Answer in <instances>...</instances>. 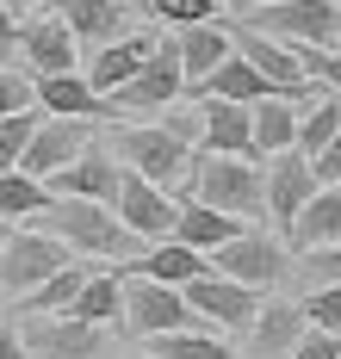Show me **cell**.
I'll use <instances>...</instances> for the list:
<instances>
[{
  "mask_svg": "<svg viewBox=\"0 0 341 359\" xmlns=\"http://www.w3.org/2000/svg\"><path fill=\"white\" fill-rule=\"evenodd\" d=\"M229 43H236V37H229ZM261 93H273V81H267V74L255 69L248 56H236V50H229L224 62H218V69L205 74L199 87H187L180 100H236V106H255Z\"/></svg>",
  "mask_w": 341,
  "mask_h": 359,
  "instance_id": "obj_19",
  "label": "cell"
},
{
  "mask_svg": "<svg viewBox=\"0 0 341 359\" xmlns=\"http://www.w3.org/2000/svg\"><path fill=\"white\" fill-rule=\"evenodd\" d=\"M248 25L279 37V43H310V50H335L341 43L335 0H267V6H255Z\"/></svg>",
  "mask_w": 341,
  "mask_h": 359,
  "instance_id": "obj_5",
  "label": "cell"
},
{
  "mask_svg": "<svg viewBox=\"0 0 341 359\" xmlns=\"http://www.w3.org/2000/svg\"><path fill=\"white\" fill-rule=\"evenodd\" d=\"M286 266H292V248L279 242V229H261V223H242L229 242L205 254V273H224L236 285H255V291H273L286 279Z\"/></svg>",
  "mask_w": 341,
  "mask_h": 359,
  "instance_id": "obj_3",
  "label": "cell"
},
{
  "mask_svg": "<svg viewBox=\"0 0 341 359\" xmlns=\"http://www.w3.org/2000/svg\"><path fill=\"white\" fill-rule=\"evenodd\" d=\"M118 168H124V161H118L112 149L93 137V143H87L75 161H69V168H56L44 186H50V192H62V198H100V205H112V192H118Z\"/></svg>",
  "mask_w": 341,
  "mask_h": 359,
  "instance_id": "obj_14",
  "label": "cell"
},
{
  "mask_svg": "<svg viewBox=\"0 0 341 359\" xmlns=\"http://www.w3.org/2000/svg\"><path fill=\"white\" fill-rule=\"evenodd\" d=\"M335 236H341V180L335 186H316V192L304 198V211L292 217V229H286V248L310 254V248H323V242H335Z\"/></svg>",
  "mask_w": 341,
  "mask_h": 359,
  "instance_id": "obj_21",
  "label": "cell"
},
{
  "mask_svg": "<svg viewBox=\"0 0 341 359\" xmlns=\"http://www.w3.org/2000/svg\"><path fill=\"white\" fill-rule=\"evenodd\" d=\"M304 266L316 273V279H329V285H341V236L335 242H323V248H310V254H298Z\"/></svg>",
  "mask_w": 341,
  "mask_h": 359,
  "instance_id": "obj_38",
  "label": "cell"
},
{
  "mask_svg": "<svg viewBox=\"0 0 341 359\" xmlns=\"http://www.w3.org/2000/svg\"><path fill=\"white\" fill-rule=\"evenodd\" d=\"M25 106H38V81L25 69H13V62H0V118L6 111H25Z\"/></svg>",
  "mask_w": 341,
  "mask_h": 359,
  "instance_id": "obj_33",
  "label": "cell"
},
{
  "mask_svg": "<svg viewBox=\"0 0 341 359\" xmlns=\"http://www.w3.org/2000/svg\"><path fill=\"white\" fill-rule=\"evenodd\" d=\"M50 13L75 32V43H112L124 32V0H50Z\"/></svg>",
  "mask_w": 341,
  "mask_h": 359,
  "instance_id": "obj_25",
  "label": "cell"
},
{
  "mask_svg": "<svg viewBox=\"0 0 341 359\" xmlns=\"http://www.w3.org/2000/svg\"><path fill=\"white\" fill-rule=\"evenodd\" d=\"M310 174H316V186H335V180H341V130L329 137V149L310 161Z\"/></svg>",
  "mask_w": 341,
  "mask_h": 359,
  "instance_id": "obj_39",
  "label": "cell"
},
{
  "mask_svg": "<svg viewBox=\"0 0 341 359\" xmlns=\"http://www.w3.org/2000/svg\"><path fill=\"white\" fill-rule=\"evenodd\" d=\"M155 359H229V341L224 334H211V328H168V334H149L143 341Z\"/></svg>",
  "mask_w": 341,
  "mask_h": 359,
  "instance_id": "obj_29",
  "label": "cell"
},
{
  "mask_svg": "<svg viewBox=\"0 0 341 359\" xmlns=\"http://www.w3.org/2000/svg\"><path fill=\"white\" fill-rule=\"evenodd\" d=\"M118 279H161V285H187L192 273H205V254L187 248V242H174V236H161V242H143V248L131 254V266H118Z\"/></svg>",
  "mask_w": 341,
  "mask_h": 359,
  "instance_id": "obj_17",
  "label": "cell"
},
{
  "mask_svg": "<svg viewBox=\"0 0 341 359\" xmlns=\"http://www.w3.org/2000/svg\"><path fill=\"white\" fill-rule=\"evenodd\" d=\"M93 137H100L93 118H56V111H44L38 130H32V143H25V155H19V168H25L32 180H50L56 168H69Z\"/></svg>",
  "mask_w": 341,
  "mask_h": 359,
  "instance_id": "obj_13",
  "label": "cell"
},
{
  "mask_svg": "<svg viewBox=\"0 0 341 359\" xmlns=\"http://www.w3.org/2000/svg\"><path fill=\"white\" fill-rule=\"evenodd\" d=\"M180 297L192 304V316H199L205 328H248L267 291L236 285V279H224V273H192L187 285H180Z\"/></svg>",
  "mask_w": 341,
  "mask_h": 359,
  "instance_id": "obj_10",
  "label": "cell"
},
{
  "mask_svg": "<svg viewBox=\"0 0 341 359\" xmlns=\"http://www.w3.org/2000/svg\"><path fill=\"white\" fill-rule=\"evenodd\" d=\"M19 334L44 359H100L106 353V334L93 323H75V316H32V323H19Z\"/></svg>",
  "mask_w": 341,
  "mask_h": 359,
  "instance_id": "obj_15",
  "label": "cell"
},
{
  "mask_svg": "<svg viewBox=\"0 0 341 359\" xmlns=\"http://www.w3.org/2000/svg\"><path fill=\"white\" fill-rule=\"evenodd\" d=\"M0 359H32V347H25L19 323H0Z\"/></svg>",
  "mask_w": 341,
  "mask_h": 359,
  "instance_id": "obj_41",
  "label": "cell"
},
{
  "mask_svg": "<svg viewBox=\"0 0 341 359\" xmlns=\"http://www.w3.org/2000/svg\"><path fill=\"white\" fill-rule=\"evenodd\" d=\"M6 6H13V13H32V6H38V0H6Z\"/></svg>",
  "mask_w": 341,
  "mask_h": 359,
  "instance_id": "obj_42",
  "label": "cell"
},
{
  "mask_svg": "<svg viewBox=\"0 0 341 359\" xmlns=\"http://www.w3.org/2000/svg\"><path fill=\"white\" fill-rule=\"evenodd\" d=\"M236 229H242V217L211 211V205H199V198H187L180 217H174V242H187V248H199V254H211L218 242H229Z\"/></svg>",
  "mask_w": 341,
  "mask_h": 359,
  "instance_id": "obj_28",
  "label": "cell"
},
{
  "mask_svg": "<svg viewBox=\"0 0 341 359\" xmlns=\"http://www.w3.org/2000/svg\"><path fill=\"white\" fill-rule=\"evenodd\" d=\"M149 50H155V37H143V32H118L112 43H100V56H93V69H87V81L112 100L118 87L131 81V74L149 62Z\"/></svg>",
  "mask_w": 341,
  "mask_h": 359,
  "instance_id": "obj_22",
  "label": "cell"
},
{
  "mask_svg": "<svg viewBox=\"0 0 341 359\" xmlns=\"http://www.w3.org/2000/svg\"><path fill=\"white\" fill-rule=\"evenodd\" d=\"M137 359H155V353H137Z\"/></svg>",
  "mask_w": 341,
  "mask_h": 359,
  "instance_id": "obj_44",
  "label": "cell"
},
{
  "mask_svg": "<svg viewBox=\"0 0 341 359\" xmlns=\"http://www.w3.org/2000/svg\"><path fill=\"white\" fill-rule=\"evenodd\" d=\"M248 130H255V155H279V149L298 143V106L292 100H279V93H261L255 106H248Z\"/></svg>",
  "mask_w": 341,
  "mask_h": 359,
  "instance_id": "obj_26",
  "label": "cell"
},
{
  "mask_svg": "<svg viewBox=\"0 0 341 359\" xmlns=\"http://www.w3.org/2000/svg\"><path fill=\"white\" fill-rule=\"evenodd\" d=\"M112 155L131 174H143V180L174 192L192 168V137H180L174 124H124V130H112Z\"/></svg>",
  "mask_w": 341,
  "mask_h": 359,
  "instance_id": "obj_4",
  "label": "cell"
},
{
  "mask_svg": "<svg viewBox=\"0 0 341 359\" xmlns=\"http://www.w3.org/2000/svg\"><path fill=\"white\" fill-rule=\"evenodd\" d=\"M304 316H310V328H329V334H341V285H329V291H310Z\"/></svg>",
  "mask_w": 341,
  "mask_h": 359,
  "instance_id": "obj_36",
  "label": "cell"
},
{
  "mask_svg": "<svg viewBox=\"0 0 341 359\" xmlns=\"http://www.w3.org/2000/svg\"><path fill=\"white\" fill-rule=\"evenodd\" d=\"M38 81V106L44 111H56V118H93V124H106L112 118V100L87 81V74H75V69H62V74H32Z\"/></svg>",
  "mask_w": 341,
  "mask_h": 359,
  "instance_id": "obj_16",
  "label": "cell"
},
{
  "mask_svg": "<svg viewBox=\"0 0 341 359\" xmlns=\"http://www.w3.org/2000/svg\"><path fill=\"white\" fill-rule=\"evenodd\" d=\"M149 13L161 25H199V19H218L224 6L218 0H149Z\"/></svg>",
  "mask_w": 341,
  "mask_h": 359,
  "instance_id": "obj_35",
  "label": "cell"
},
{
  "mask_svg": "<svg viewBox=\"0 0 341 359\" xmlns=\"http://www.w3.org/2000/svg\"><path fill=\"white\" fill-rule=\"evenodd\" d=\"M192 106H199V143L205 149H218V155H255L248 106H236V100H192Z\"/></svg>",
  "mask_w": 341,
  "mask_h": 359,
  "instance_id": "obj_20",
  "label": "cell"
},
{
  "mask_svg": "<svg viewBox=\"0 0 341 359\" xmlns=\"http://www.w3.org/2000/svg\"><path fill=\"white\" fill-rule=\"evenodd\" d=\"M218 6H242V0H218Z\"/></svg>",
  "mask_w": 341,
  "mask_h": 359,
  "instance_id": "obj_43",
  "label": "cell"
},
{
  "mask_svg": "<svg viewBox=\"0 0 341 359\" xmlns=\"http://www.w3.org/2000/svg\"><path fill=\"white\" fill-rule=\"evenodd\" d=\"M261 192H267V223L286 236V229H292V217L304 211V198L316 192L310 155H304V149H279V155H267V168H261Z\"/></svg>",
  "mask_w": 341,
  "mask_h": 359,
  "instance_id": "obj_12",
  "label": "cell"
},
{
  "mask_svg": "<svg viewBox=\"0 0 341 359\" xmlns=\"http://www.w3.org/2000/svg\"><path fill=\"white\" fill-rule=\"evenodd\" d=\"M112 211H118V223H124L137 242H161V236H174V217H180V205H174V192H168V186H155V180H143V174H131V168H118Z\"/></svg>",
  "mask_w": 341,
  "mask_h": 359,
  "instance_id": "obj_7",
  "label": "cell"
},
{
  "mask_svg": "<svg viewBox=\"0 0 341 359\" xmlns=\"http://www.w3.org/2000/svg\"><path fill=\"white\" fill-rule=\"evenodd\" d=\"M38 229L50 236H62V248L69 254H87V260H131V254L143 248L124 223H118L112 205H100V198H50L38 211Z\"/></svg>",
  "mask_w": 341,
  "mask_h": 359,
  "instance_id": "obj_1",
  "label": "cell"
},
{
  "mask_svg": "<svg viewBox=\"0 0 341 359\" xmlns=\"http://www.w3.org/2000/svg\"><path fill=\"white\" fill-rule=\"evenodd\" d=\"M335 359H341V353H335Z\"/></svg>",
  "mask_w": 341,
  "mask_h": 359,
  "instance_id": "obj_48",
  "label": "cell"
},
{
  "mask_svg": "<svg viewBox=\"0 0 341 359\" xmlns=\"http://www.w3.org/2000/svg\"><path fill=\"white\" fill-rule=\"evenodd\" d=\"M236 56H248V62H255V69L267 74V81H273V93H279V100H292V106H310V100H316V87H310V74L298 69V56H292V43H279V37H267V32H255V25H236Z\"/></svg>",
  "mask_w": 341,
  "mask_h": 359,
  "instance_id": "obj_11",
  "label": "cell"
},
{
  "mask_svg": "<svg viewBox=\"0 0 341 359\" xmlns=\"http://www.w3.org/2000/svg\"><path fill=\"white\" fill-rule=\"evenodd\" d=\"M335 353H341V334H329V328H304L298 347H292L286 359H335Z\"/></svg>",
  "mask_w": 341,
  "mask_h": 359,
  "instance_id": "obj_37",
  "label": "cell"
},
{
  "mask_svg": "<svg viewBox=\"0 0 341 359\" xmlns=\"http://www.w3.org/2000/svg\"><path fill=\"white\" fill-rule=\"evenodd\" d=\"M38 106H25V111H6L0 118V168H19V155H25V143H32V130H38Z\"/></svg>",
  "mask_w": 341,
  "mask_h": 359,
  "instance_id": "obj_32",
  "label": "cell"
},
{
  "mask_svg": "<svg viewBox=\"0 0 341 359\" xmlns=\"http://www.w3.org/2000/svg\"><path fill=\"white\" fill-rule=\"evenodd\" d=\"M292 56H298V69L310 81H323V87H335L341 93V43L335 50H310V43H292Z\"/></svg>",
  "mask_w": 341,
  "mask_h": 359,
  "instance_id": "obj_34",
  "label": "cell"
},
{
  "mask_svg": "<svg viewBox=\"0 0 341 359\" xmlns=\"http://www.w3.org/2000/svg\"><path fill=\"white\" fill-rule=\"evenodd\" d=\"M255 6H267V0H255Z\"/></svg>",
  "mask_w": 341,
  "mask_h": 359,
  "instance_id": "obj_45",
  "label": "cell"
},
{
  "mask_svg": "<svg viewBox=\"0 0 341 359\" xmlns=\"http://www.w3.org/2000/svg\"><path fill=\"white\" fill-rule=\"evenodd\" d=\"M255 359H286L292 347H298V334L310 328V316H304V304H267L261 297V310H255Z\"/></svg>",
  "mask_w": 341,
  "mask_h": 359,
  "instance_id": "obj_24",
  "label": "cell"
},
{
  "mask_svg": "<svg viewBox=\"0 0 341 359\" xmlns=\"http://www.w3.org/2000/svg\"><path fill=\"white\" fill-rule=\"evenodd\" d=\"M19 56H25V74H62V69H75L81 43H75V32L50 13V19L19 25Z\"/></svg>",
  "mask_w": 341,
  "mask_h": 359,
  "instance_id": "obj_18",
  "label": "cell"
},
{
  "mask_svg": "<svg viewBox=\"0 0 341 359\" xmlns=\"http://www.w3.org/2000/svg\"><path fill=\"white\" fill-rule=\"evenodd\" d=\"M335 130H341V93H335V100H310V106L298 111V143H292V149H304V155L316 161V155L329 149Z\"/></svg>",
  "mask_w": 341,
  "mask_h": 359,
  "instance_id": "obj_31",
  "label": "cell"
},
{
  "mask_svg": "<svg viewBox=\"0 0 341 359\" xmlns=\"http://www.w3.org/2000/svg\"><path fill=\"white\" fill-rule=\"evenodd\" d=\"M62 316L93 323V328H124V279L118 273H87V285L75 291V304Z\"/></svg>",
  "mask_w": 341,
  "mask_h": 359,
  "instance_id": "obj_27",
  "label": "cell"
},
{
  "mask_svg": "<svg viewBox=\"0 0 341 359\" xmlns=\"http://www.w3.org/2000/svg\"><path fill=\"white\" fill-rule=\"evenodd\" d=\"M229 359H236V353H229Z\"/></svg>",
  "mask_w": 341,
  "mask_h": 359,
  "instance_id": "obj_47",
  "label": "cell"
},
{
  "mask_svg": "<svg viewBox=\"0 0 341 359\" xmlns=\"http://www.w3.org/2000/svg\"><path fill=\"white\" fill-rule=\"evenodd\" d=\"M174 37H180V74H187V87H199V81H205V74L236 50V43H229V25H218V19L174 25Z\"/></svg>",
  "mask_w": 341,
  "mask_h": 359,
  "instance_id": "obj_23",
  "label": "cell"
},
{
  "mask_svg": "<svg viewBox=\"0 0 341 359\" xmlns=\"http://www.w3.org/2000/svg\"><path fill=\"white\" fill-rule=\"evenodd\" d=\"M187 192L211 211L242 217V223H267V192H261V161L255 155H218V149L192 155Z\"/></svg>",
  "mask_w": 341,
  "mask_h": 359,
  "instance_id": "obj_2",
  "label": "cell"
},
{
  "mask_svg": "<svg viewBox=\"0 0 341 359\" xmlns=\"http://www.w3.org/2000/svg\"><path fill=\"white\" fill-rule=\"evenodd\" d=\"M187 93V74H180V37H155L149 62L131 74L124 87L112 93V106H131V111H168L174 100Z\"/></svg>",
  "mask_w": 341,
  "mask_h": 359,
  "instance_id": "obj_9",
  "label": "cell"
},
{
  "mask_svg": "<svg viewBox=\"0 0 341 359\" xmlns=\"http://www.w3.org/2000/svg\"><path fill=\"white\" fill-rule=\"evenodd\" d=\"M335 13H341V0H335Z\"/></svg>",
  "mask_w": 341,
  "mask_h": 359,
  "instance_id": "obj_46",
  "label": "cell"
},
{
  "mask_svg": "<svg viewBox=\"0 0 341 359\" xmlns=\"http://www.w3.org/2000/svg\"><path fill=\"white\" fill-rule=\"evenodd\" d=\"M50 198H56V192H50L44 180H32L25 168H0V217H13V223H19V217H38Z\"/></svg>",
  "mask_w": 341,
  "mask_h": 359,
  "instance_id": "obj_30",
  "label": "cell"
},
{
  "mask_svg": "<svg viewBox=\"0 0 341 359\" xmlns=\"http://www.w3.org/2000/svg\"><path fill=\"white\" fill-rule=\"evenodd\" d=\"M168 328H199L192 304L180 297V285H161V279H131L124 285V334L131 341H149Z\"/></svg>",
  "mask_w": 341,
  "mask_h": 359,
  "instance_id": "obj_8",
  "label": "cell"
},
{
  "mask_svg": "<svg viewBox=\"0 0 341 359\" xmlns=\"http://www.w3.org/2000/svg\"><path fill=\"white\" fill-rule=\"evenodd\" d=\"M19 56V13L0 0V62H13Z\"/></svg>",
  "mask_w": 341,
  "mask_h": 359,
  "instance_id": "obj_40",
  "label": "cell"
},
{
  "mask_svg": "<svg viewBox=\"0 0 341 359\" xmlns=\"http://www.w3.org/2000/svg\"><path fill=\"white\" fill-rule=\"evenodd\" d=\"M62 266H69V248L50 229H6L0 236V285L19 291V297L32 285H44L50 273H62Z\"/></svg>",
  "mask_w": 341,
  "mask_h": 359,
  "instance_id": "obj_6",
  "label": "cell"
}]
</instances>
